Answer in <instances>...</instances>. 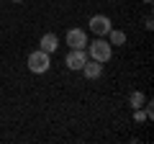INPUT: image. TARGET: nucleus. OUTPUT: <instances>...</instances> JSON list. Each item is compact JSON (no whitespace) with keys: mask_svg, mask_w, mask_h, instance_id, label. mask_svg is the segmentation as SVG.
Here are the masks:
<instances>
[{"mask_svg":"<svg viewBox=\"0 0 154 144\" xmlns=\"http://www.w3.org/2000/svg\"><path fill=\"white\" fill-rule=\"evenodd\" d=\"M85 52H88V57H90V59L103 62V64L110 59V57H113V46L108 44V39H105V36H95L93 41H88Z\"/></svg>","mask_w":154,"mask_h":144,"instance_id":"nucleus-1","label":"nucleus"},{"mask_svg":"<svg viewBox=\"0 0 154 144\" xmlns=\"http://www.w3.org/2000/svg\"><path fill=\"white\" fill-rule=\"evenodd\" d=\"M26 67L33 72V75H46V72H49V67H51V54H46L44 49L31 52V54H28V59H26Z\"/></svg>","mask_w":154,"mask_h":144,"instance_id":"nucleus-2","label":"nucleus"},{"mask_svg":"<svg viewBox=\"0 0 154 144\" xmlns=\"http://www.w3.org/2000/svg\"><path fill=\"white\" fill-rule=\"evenodd\" d=\"M88 28L95 33V36H108V31L113 28V23H110L108 16H103V13H95V16H90Z\"/></svg>","mask_w":154,"mask_h":144,"instance_id":"nucleus-3","label":"nucleus"},{"mask_svg":"<svg viewBox=\"0 0 154 144\" xmlns=\"http://www.w3.org/2000/svg\"><path fill=\"white\" fill-rule=\"evenodd\" d=\"M88 31L85 28H69L67 31V36H64V44L69 46V49H85L88 46Z\"/></svg>","mask_w":154,"mask_h":144,"instance_id":"nucleus-4","label":"nucleus"},{"mask_svg":"<svg viewBox=\"0 0 154 144\" xmlns=\"http://www.w3.org/2000/svg\"><path fill=\"white\" fill-rule=\"evenodd\" d=\"M85 62H88V52H85V49H69V52H67V57H64L67 70H72V72L82 70Z\"/></svg>","mask_w":154,"mask_h":144,"instance_id":"nucleus-5","label":"nucleus"},{"mask_svg":"<svg viewBox=\"0 0 154 144\" xmlns=\"http://www.w3.org/2000/svg\"><path fill=\"white\" fill-rule=\"evenodd\" d=\"M80 72H82L88 80H98L100 75H103V62H95V59H90V57H88V62L82 64V70H80Z\"/></svg>","mask_w":154,"mask_h":144,"instance_id":"nucleus-6","label":"nucleus"},{"mask_svg":"<svg viewBox=\"0 0 154 144\" xmlns=\"http://www.w3.org/2000/svg\"><path fill=\"white\" fill-rule=\"evenodd\" d=\"M38 49H44L46 54H54L57 49H59V36H57V33H44V36H41V41H38Z\"/></svg>","mask_w":154,"mask_h":144,"instance_id":"nucleus-7","label":"nucleus"},{"mask_svg":"<svg viewBox=\"0 0 154 144\" xmlns=\"http://www.w3.org/2000/svg\"><path fill=\"white\" fill-rule=\"evenodd\" d=\"M105 39H108L110 46H123V44H126V31H121V28H110Z\"/></svg>","mask_w":154,"mask_h":144,"instance_id":"nucleus-8","label":"nucleus"},{"mask_svg":"<svg viewBox=\"0 0 154 144\" xmlns=\"http://www.w3.org/2000/svg\"><path fill=\"white\" fill-rule=\"evenodd\" d=\"M128 103H131V108H141V105L146 103V95H144L141 90H134V93L128 95Z\"/></svg>","mask_w":154,"mask_h":144,"instance_id":"nucleus-9","label":"nucleus"},{"mask_svg":"<svg viewBox=\"0 0 154 144\" xmlns=\"http://www.w3.org/2000/svg\"><path fill=\"white\" fill-rule=\"evenodd\" d=\"M134 121H136V124H146L149 121L146 113H144V108H134Z\"/></svg>","mask_w":154,"mask_h":144,"instance_id":"nucleus-10","label":"nucleus"},{"mask_svg":"<svg viewBox=\"0 0 154 144\" xmlns=\"http://www.w3.org/2000/svg\"><path fill=\"white\" fill-rule=\"evenodd\" d=\"M144 26H146V31H152V28H154V23H152V16H146V23H144Z\"/></svg>","mask_w":154,"mask_h":144,"instance_id":"nucleus-11","label":"nucleus"},{"mask_svg":"<svg viewBox=\"0 0 154 144\" xmlns=\"http://www.w3.org/2000/svg\"><path fill=\"white\" fill-rule=\"evenodd\" d=\"M11 3H23V0H11Z\"/></svg>","mask_w":154,"mask_h":144,"instance_id":"nucleus-12","label":"nucleus"},{"mask_svg":"<svg viewBox=\"0 0 154 144\" xmlns=\"http://www.w3.org/2000/svg\"><path fill=\"white\" fill-rule=\"evenodd\" d=\"M141 3H152V0H141Z\"/></svg>","mask_w":154,"mask_h":144,"instance_id":"nucleus-13","label":"nucleus"}]
</instances>
